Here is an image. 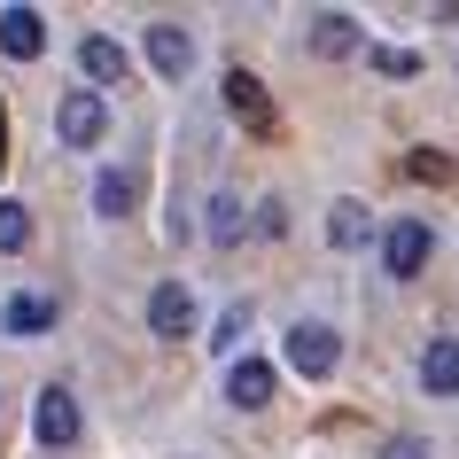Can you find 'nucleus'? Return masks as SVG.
Instances as JSON below:
<instances>
[{"label":"nucleus","instance_id":"1","mask_svg":"<svg viewBox=\"0 0 459 459\" xmlns=\"http://www.w3.org/2000/svg\"><path fill=\"white\" fill-rule=\"evenodd\" d=\"M55 133H63V148H94L101 133H109V109H101V94H94V86L63 94V109H55Z\"/></svg>","mask_w":459,"mask_h":459},{"label":"nucleus","instance_id":"2","mask_svg":"<svg viewBox=\"0 0 459 459\" xmlns=\"http://www.w3.org/2000/svg\"><path fill=\"white\" fill-rule=\"evenodd\" d=\"M335 359H342L335 327H319V319H296V327H289V366H296V374H312V382H319V374H335Z\"/></svg>","mask_w":459,"mask_h":459},{"label":"nucleus","instance_id":"3","mask_svg":"<svg viewBox=\"0 0 459 459\" xmlns=\"http://www.w3.org/2000/svg\"><path fill=\"white\" fill-rule=\"evenodd\" d=\"M148 335H164V342L195 335V296H187V281H156V289H148Z\"/></svg>","mask_w":459,"mask_h":459},{"label":"nucleus","instance_id":"4","mask_svg":"<svg viewBox=\"0 0 459 459\" xmlns=\"http://www.w3.org/2000/svg\"><path fill=\"white\" fill-rule=\"evenodd\" d=\"M429 226H420V218H397V226H382V265L397 273V281H412V273L429 265Z\"/></svg>","mask_w":459,"mask_h":459},{"label":"nucleus","instance_id":"5","mask_svg":"<svg viewBox=\"0 0 459 459\" xmlns=\"http://www.w3.org/2000/svg\"><path fill=\"white\" fill-rule=\"evenodd\" d=\"M31 429H39V444H48V452L78 444V397H71V389H39V412H31Z\"/></svg>","mask_w":459,"mask_h":459},{"label":"nucleus","instance_id":"6","mask_svg":"<svg viewBox=\"0 0 459 459\" xmlns=\"http://www.w3.org/2000/svg\"><path fill=\"white\" fill-rule=\"evenodd\" d=\"M420 389L429 397H459V335H429V351H420Z\"/></svg>","mask_w":459,"mask_h":459},{"label":"nucleus","instance_id":"7","mask_svg":"<svg viewBox=\"0 0 459 459\" xmlns=\"http://www.w3.org/2000/svg\"><path fill=\"white\" fill-rule=\"evenodd\" d=\"M148 63H156V78H187L195 39H187L179 24H148Z\"/></svg>","mask_w":459,"mask_h":459},{"label":"nucleus","instance_id":"8","mask_svg":"<svg viewBox=\"0 0 459 459\" xmlns=\"http://www.w3.org/2000/svg\"><path fill=\"white\" fill-rule=\"evenodd\" d=\"M226 405H242V412L273 405V359H242L234 366V374H226Z\"/></svg>","mask_w":459,"mask_h":459},{"label":"nucleus","instance_id":"9","mask_svg":"<svg viewBox=\"0 0 459 459\" xmlns=\"http://www.w3.org/2000/svg\"><path fill=\"white\" fill-rule=\"evenodd\" d=\"M0 48L16 55V63H31V55L48 48V24H39V8H0Z\"/></svg>","mask_w":459,"mask_h":459},{"label":"nucleus","instance_id":"10","mask_svg":"<svg viewBox=\"0 0 459 459\" xmlns=\"http://www.w3.org/2000/svg\"><path fill=\"white\" fill-rule=\"evenodd\" d=\"M226 101L242 109V125H249V133H273V101H265V86H257L249 71H226Z\"/></svg>","mask_w":459,"mask_h":459},{"label":"nucleus","instance_id":"11","mask_svg":"<svg viewBox=\"0 0 459 459\" xmlns=\"http://www.w3.org/2000/svg\"><path fill=\"white\" fill-rule=\"evenodd\" d=\"M327 242L335 249H366L374 242V211H366V203H335V211H327Z\"/></svg>","mask_w":459,"mask_h":459},{"label":"nucleus","instance_id":"12","mask_svg":"<svg viewBox=\"0 0 459 459\" xmlns=\"http://www.w3.org/2000/svg\"><path fill=\"white\" fill-rule=\"evenodd\" d=\"M312 55H359V16H312Z\"/></svg>","mask_w":459,"mask_h":459},{"label":"nucleus","instance_id":"13","mask_svg":"<svg viewBox=\"0 0 459 459\" xmlns=\"http://www.w3.org/2000/svg\"><path fill=\"white\" fill-rule=\"evenodd\" d=\"M8 335H48L55 327V296H8Z\"/></svg>","mask_w":459,"mask_h":459},{"label":"nucleus","instance_id":"14","mask_svg":"<svg viewBox=\"0 0 459 459\" xmlns=\"http://www.w3.org/2000/svg\"><path fill=\"white\" fill-rule=\"evenodd\" d=\"M78 71L94 78V86H117L125 78V48L117 39H86V48H78Z\"/></svg>","mask_w":459,"mask_h":459},{"label":"nucleus","instance_id":"15","mask_svg":"<svg viewBox=\"0 0 459 459\" xmlns=\"http://www.w3.org/2000/svg\"><path fill=\"white\" fill-rule=\"evenodd\" d=\"M94 211L101 218H125V211H133V171H117V164L94 171Z\"/></svg>","mask_w":459,"mask_h":459},{"label":"nucleus","instance_id":"16","mask_svg":"<svg viewBox=\"0 0 459 459\" xmlns=\"http://www.w3.org/2000/svg\"><path fill=\"white\" fill-rule=\"evenodd\" d=\"M203 234H211V242H234V234H242V203H234V195H211V211H203Z\"/></svg>","mask_w":459,"mask_h":459},{"label":"nucleus","instance_id":"17","mask_svg":"<svg viewBox=\"0 0 459 459\" xmlns=\"http://www.w3.org/2000/svg\"><path fill=\"white\" fill-rule=\"evenodd\" d=\"M31 242V211L24 203H0V249H24Z\"/></svg>","mask_w":459,"mask_h":459},{"label":"nucleus","instance_id":"18","mask_svg":"<svg viewBox=\"0 0 459 459\" xmlns=\"http://www.w3.org/2000/svg\"><path fill=\"white\" fill-rule=\"evenodd\" d=\"M374 71L382 78H420V55L412 48H374Z\"/></svg>","mask_w":459,"mask_h":459},{"label":"nucleus","instance_id":"19","mask_svg":"<svg viewBox=\"0 0 459 459\" xmlns=\"http://www.w3.org/2000/svg\"><path fill=\"white\" fill-rule=\"evenodd\" d=\"M242 327H249V304H234V312L218 319V335H211V351H234V342H242Z\"/></svg>","mask_w":459,"mask_h":459},{"label":"nucleus","instance_id":"20","mask_svg":"<svg viewBox=\"0 0 459 459\" xmlns=\"http://www.w3.org/2000/svg\"><path fill=\"white\" fill-rule=\"evenodd\" d=\"M382 459H429V444H420V436H389Z\"/></svg>","mask_w":459,"mask_h":459},{"label":"nucleus","instance_id":"21","mask_svg":"<svg viewBox=\"0 0 459 459\" xmlns=\"http://www.w3.org/2000/svg\"><path fill=\"white\" fill-rule=\"evenodd\" d=\"M0 171H8V109H0Z\"/></svg>","mask_w":459,"mask_h":459}]
</instances>
